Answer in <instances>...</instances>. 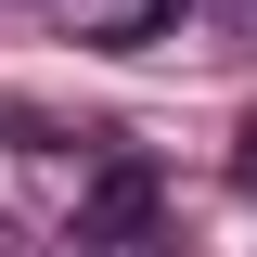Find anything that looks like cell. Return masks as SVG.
<instances>
[{
  "mask_svg": "<svg viewBox=\"0 0 257 257\" xmlns=\"http://www.w3.org/2000/svg\"><path fill=\"white\" fill-rule=\"evenodd\" d=\"M77 257H193V244H180L167 219H142V231H103V244H77Z\"/></svg>",
  "mask_w": 257,
  "mask_h": 257,
  "instance_id": "obj_3",
  "label": "cell"
},
{
  "mask_svg": "<svg viewBox=\"0 0 257 257\" xmlns=\"http://www.w3.org/2000/svg\"><path fill=\"white\" fill-rule=\"evenodd\" d=\"M180 13H193V0H128V13H103V26H90V52H155Z\"/></svg>",
  "mask_w": 257,
  "mask_h": 257,
  "instance_id": "obj_2",
  "label": "cell"
},
{
  "mask_svg": "<svg viewBox=\"0 0 257 257\" xmlns=\"http://www.w3.org/2000/svg\"><path fill=\"white\" fill-rule=\"evenodd\" d=\"M142 219H167V180H155L142 155H116L90 193H77V244H103V231H142Z\"/></svg>",
  "mask_w": 257,
  "mask_h": 257,
  "instance_id": "obj_1",
  "label": "cell"
},
{
  "mask_svg": "<svg viewBox=\"0 0 257 257\" xmlns=\"http://www.w3.org/2000/svg\"><path fill=\"white\" fill-rule=\"evenodd\" d=\"M231 180H244V193H257V116H244V128H231Z\"/></svg>",
  "mask_w": 257,
  "mask_h": 257,
  "instance_id": "obj_4",
  "label": "cell"
}]
</instances>
